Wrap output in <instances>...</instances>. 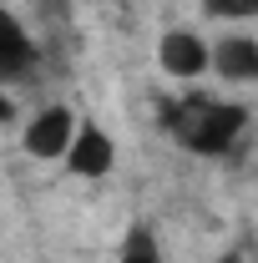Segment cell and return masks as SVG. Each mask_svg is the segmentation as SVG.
Listing matches in <instances>:
<instances>
[{
    "mask_svg": "<svg viewBox=\"0 0 258 263\" xmlns=\"http://www.w3.org/2000/svg\"><path fill=\"white\" fill-rule=\"evenodd\" d=\"M162 132L193 152V157H223L248 127V106L238 101H213V97H162L157 101Z\"/></svg>",
    "mask_w": 258,
    "mask_h": 263,
    "instance_id": "6da1fadb",
    "label": "cell"
},
{
    "mask_svg": "<svg viewBox=\"0 0 258 263\" xmlns=\"http://www.w3.org/2000/svg\"><path fill=\"white\" fill-rule=\"evenodd\" d=\"M76 127H81V117L71 106H41L31 122H26V132H21V147L31 152L35 162H56V157L71 152Z\"/></svg>",
    "mask_w": 258,
    "mask_h": 263,
    "instance_id": "7a4b0ae2",
    "label": "cell"
},
{
    "mask_svg": "<svg viewBox=\"0 0 258 263\" xmlns=\"http://www.w3.org/2000/svg\"><path fill=\"white\" fill-rule=\"evenodd\" d=\"M112 167H117V142H112L97 122H81V127H76V142H71V152H66V172L97 182V177H106Z\"/></svg>",
    "mask_w": 258,
    "mask_h": 263,
    "instance_id": "3957f363",
    "label": "cell"
},
{
    "mask_svg": "<svg viewBox=\"0 0 258 263\" xmlns=\"http://www.w3.org/2000/svg\"><path fill=\"white\" fill-rule=\"evenodd\" d=\"M157 66L167 76H177V81H193V76H202L213 66V46L197 31H167L157 41Z\"/></svg>",
    "mask_w": 258,
    "mask_h": 263,
    "instance_id": "277c9868",
    "label": "cell"
},
{
    "mask_svg": "<svg viewBox=\"0 0 258 263\" xmlns=\"http://www.w3.org/2000/svg\"><path fill=\"white\" fill-rule=\"evenodd\" d=\"M41 61V51H35V41L26 35V26L0 5V81L10 86V81H26Z\"/></svg>",
    "mask_w": 258,
    "mask_h": 263,
    "instance_id": "5b68a950",
    "label": "cell"
},
{
    "mask_svg": "<svg viewBox=\"0 0 258 263\" xmlns=\"http://www.w3.org/2000/svg\"><path fill=\"white\" fill-rule=\"evenodd\" d=\"M213 71L223 81H258V41L253 35H223L213 46Z\"/></svg>",
    "mask_w": 258,
    "mask_h": 263,
    "instance_id": "8992f818",
    "label": "cell"
},
{
    "mask_svg": "<svg viewBox=\"0 0 258 263\" xmlns=\"http://www.w3.org/2000/svg\"><path fill=\"white\" fill-rule=\"evenodd\" d=\"M117 263H162V243L147 223H132L127 238H122V258Z\"/></svg>",
    "mask_w": 258,
    "mask_h": 263,
    "instance_id": "52a82bcc",
    "label": "cell"
},
{
    "mask_svg": "<svg viewBox=\"0 0 258 263\" xmlns=\"http://www.w3.org/2000/svg\"><path fill=\"white\" fill-rule=\"evenodd\" d=\"M202 15H213V21H253L258 0H202Z\"/></svg>",
    "mask_w": 258,
    "mask_h": 263,
    "instance_id": "ba28073f",
    "label": "cell"
},
{
    "mask_svg": "<svg viewBox=\"0 0 258 263\" xmlns=\"http://www.w3.org/2000/svg\"><path fill=\"white\" fill-rule=\"evenodd\" d=\"M5 122H15V101L10 97H0V127H5Z\"/></svg>",
    "mask_w": 258,
    "mask_h": 263,
    "instance_id": "9c48e42d",
    "label": "cell"
},
{
    "mask_svg": "<svg viewBox=\"0 0 258 263\" xmlns=\"http://www.w3.org/2000/svg\"><path fill=\"white\" fill-rule=\"evenodd\" d=\"M228 263H233V258H228Z\"/></svg>",
    "mask_w": 258,
    "mask_h": 263,
    "instance_id": "30bf717a",
    "label": "cell"
}]
</instances>
